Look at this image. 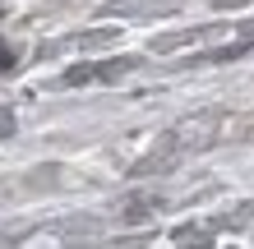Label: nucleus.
Segmentation results:
<instances>
[{
	"label": "nucleus",
	"mask_w": 254,
	"mask_h": 249,
	"mask_svg": "<svg viewBox=\"0 0 254 249\" xmlns=\"http://www.w3.org/2000/svg\"><path fill=\"white\" fill-rule=\"evenodd\" d=\"M0 134H9V120H5V111H0Z\"/></svg>",
	"instance_id": "f257e3e1"
}]
</instances>
